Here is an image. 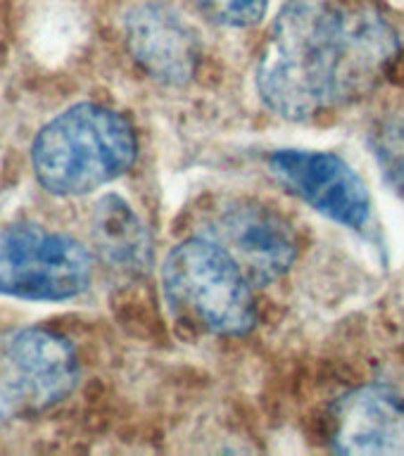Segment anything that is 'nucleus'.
<instances>
[{
  "label": "nucleus",
  "instance_id": "obj_1",
  "mask_svg": "<svg viewBox=\"0 0 404 456\" xmlns=\"http://www.w3.org/2000/svg\"><path fill=\"white\" fill-rule=\"evenodd\" d=\"M395 28L369 5L291 3L274 21L257 62L264 105L307 119L374 91L398 55Z\"/></svg>",
  "mask_w": 404,
  "mask_h": 456
},
{
  "label": "nucleus",
  "instance_id": "obj_2",
  "mask_svg": "<svg viewBox=\"0 0 404 456\" xmlns=\"http://www.w3.org/2000/svg\"><path fill=\"white\" fill-rule=\"evenodd\" d=\"M138 152L127 117L103 105L70 107L36 135L31 162L53 195H86L131 169Z\"/></svg>",
  "mask_w": 404,
  "mask_h": 456
},
{
  "label": "nucleus",
  "instance_id": "obj_3",
  "mask_svg": "<svg viewBox=\"0 0 404 456\" xmlns=\"http://www.w3.org/2000/svg\"><path fill=\"white\" fill-rule=\"evenodd\" d=\"M164 295L184 321L214 335L255 326L252 283L227 249L205 235L178 242L162 266Z\"/></svg>",
  "mask_w": 404,
  "mask_h": 456
},
{
  "label": "nucleus",
  "instance_id": "obj_4",
  "mask_svg": "<svg viewBox=\"0 0 404 456\" xmlns=\"http://www.w3.org/2000/svg\"><path fill=\"white\" fill-rule=\"evenodd\" d=\"M93 259L78 240L34 224H14L0 235V292L21 299L77 297L91 283Z\"/></svg>",
  "mask_w": 404,
  "mask_h": 456
},
{
  "label": "nucleus",
  "instance_id": "obj_5",
  "mask_svg": "<svg viewBox=\"0 0 404 456\" xmlns=\"http://www.w3.org/2000/svg\"><path fill=\"white\" fill-rule=\"evenodd\" d=\"M202 235L227 249L252 285H269L281 278L298 255L288 221L257 200H228L219 205Z\"/></svg>",
  "mask_w": 404,
  "mask_h": 456
},
{
  "label": "nucleus",
  "instance_id": "obj_6",
  "mask_svg": "<svg viewBox=\"0 0 404 456\" xmlns=\"http://www.w3.org/2000/svg\"><path fill=\"white\" fill-rule=\"evenodd\" d=\"M0 362L3 397L17 411H43L77 387V352L53 330L24 328L14 333Z\"/></svg>",
  "mask_w": 404,
  "mask_h": 456
},
{
  "label": "nucleus",
  "instance_id": "obj_7",
  "mask_svg": "<svg viewBox=\"0 0 404 456\" xmlns=\"http://www.w3.org/2000/svg\"><path fill=\"white\" fill-rule=\"evenodd\" d=\"M271 174L295 198L352 231L369 224V188L342 157L314 150H278Z\"/></svg>",
  "mask_w": 404,
  "mask_h": 456
},
{
  "label": "nucleus",
  "instance_id": "obj_8",
  "mask_svg": "<svg viewBox=\"0 0 404 456\" xmlns=\"http://www.w3.org/2000/svg\"><path fill=\"white\" fill-rule=\"evenodd\" d=\"M127 41L136 62L169 86L188 84L198 69V38L167 5H143L128 14Z\"/></svg>",
  "mask_w": 404,
  "mask_h": 456
},
{
  "label": "nucleus",
  "instance_id": "obj_9",
  "mask_svg": "<svg viewBox=\"0 0 404 456\" xmlns=\"http://www.w3.org/2000/svg\"><path fill=\"white\" fill-rule=\"evenodd\" d=\"M338 454L404 456V404L381 387L350 392L335 406Z\"/></svg>",
  "mask_w": 404,
  "mask_h": 456
},
{
  "label": "nucleus",
  "instance_id": "obj_10",
  "mask_svg": "<svg viewBox=\"0 0 404 456\" xmlns=\"http://www.w3.org/2000/svg\"><path fill=\"white\" fill-rule=\"evenodd\" d=\"M93 235L100 255L114 269L138 273L150 266V238L134 209L117 195H107L95 207Z\"/></svg>",
  "mask_w": 404,
  "mask_h": 456
},
{
  "label": "nucleus",
  "instance_id": "obj_11",
  "mask_svg": "<svg viewBox=\"0 0 404 456\" xmlns=\"http://www.w3.org/2000/svg\"><path fill=\"white\" fill-rule=\"evenodd\" d=\"M269 0H195L200 12L224 27H252L262 20Z\"/></svg>",
  "mask_w": 404,
  "mask_h": 456
}]
</instances>
